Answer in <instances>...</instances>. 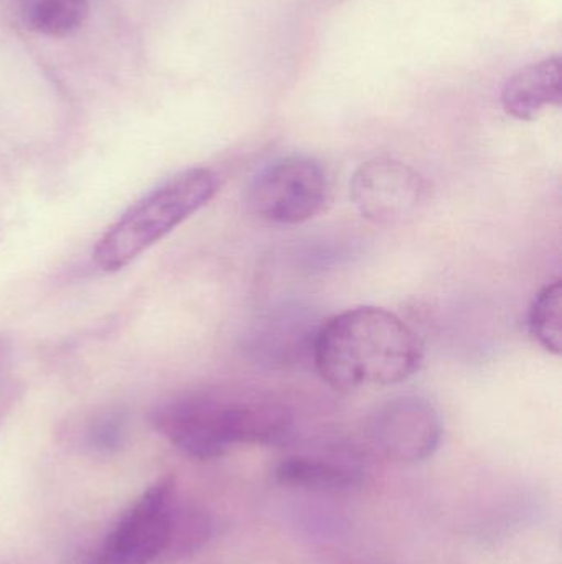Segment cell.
Masks as SVG:
<instances>
[{
    "label": "cell",
    "mask_w": 562,
    "mask_h": 564,
    "mask_svg": "<svg viewBox=\"0 0 562 564\" xmlns=\"http://www.w3.org/2000/svg\"><path fill=\"white\" fill-rule=\"evenodd\" d=\"M425 348L403 318L382 307H355L320 324L312 361L333 390L352 393L409 380Z\"/></svg>",
    "instance_id": "1"
},
{
    "label": "cell",
    "mask_w": 562,
    "mask_h": 564,
    "mask_svg": "<svg viewBox=\"0 0 562 564\" xmlns=\"http://www.w3.org/2000/svg\"><path fill=\"white\" fill-rule=\"evenodd\" d=\"M152 426L195 460H213L234 446H273L293 433V411L261 393H187L158 404Z\"/></svg>",
    "instance_id": "2"
},
{
    "label": "cell",
    "mask_w": 562,
    "mask_h": 564,
    "mask_svg": "<svg viewBox=\"0 0 562 564\" xmlns=\"http://www.w3.org/2000/svg\"><path fill=\"white\" fill-rule=\"evenodd\" d=\"M220 191L211 169L195 167L168 178L135 202L96 245L92 260L106 273H118L201 208Z\"/></svg>",
    "instance_id": "3"
},
{
    "label": "cell",
    "mask_w": 562,
    "mask_h": 564,
    "mask_svg": "<svg viewBox=\"0 0 562 564\" xmlns=\"http://www.w3.org/2000/svg\"><path fill=\"white\" fill-rule=\"evenodd\" d=\"M177 500L174 480L152 484L119 517L86 564H154L170 555Z\"/></svg>",
    "instance_id": "4"
},
{
    "label": "cell",
    "mask_w": 562,
    "mask_h": 564,
    "mask_svg": "<svg viewBox=\"0 0 562 564\" xmlns=\"http://www.w3.org/2000/svg\"><path fill=\"white\" fill-rule=\"evenodd\" d=\"M326 169L310 158L290 155L257 172L247 191L251 210L276 225H302L329 204Z\"/></svg>",
    "instance_id": "5"
},
{
    "label": "cell",
    "mask_w": 562,
    "mask_h": 564,
    "mask_svg": "<svg viewBox=\"0 0 562 564\" xmlns=\"http://www.w3.org/2000/svg\"><path fill=\"white\" fill-rule=\"evenodd\" d=\"M428 195V181L396 159H372L356 169L350 181V198L360 215L386 227L415 218Z\"/></svg>",
    "instance_id": "6"
},
{
    "label": "cell",
    "mask_w": 562,
    "mask_h": 564,
    "mask_svg": "<svg viewBox=\"0 0 562 564\" xmlns=\"http://www.w3.org/2000/svg\"><path fill=\"white\" fill-rule=\"evenodd\" d=\"M368 434L376 453L385 459L422 463L441 446L442 421L425 398L399 397L376 411Z\"/></svg>",
    "instance_id": "7"
},
{
    "label": "cell",
    "mask_w": 562,
    "mask_h": 564,
    "mask_svg": "<svg viewBox=\"0 0 562 564\" xmlns=\"http://www.w3.org/2000/svg\"><path fill=\"white\" fill-rule=\"evenodd\" d=\"M320 324L299 308H284L257 322L246 337L254 360L267 367H296L312 358Z\"/></svg>",
    "instance_id": "8"
},
{
    "label": "cell",
    "mask_w": 562,
    "mask_h": 564,
    "mask_svg": "<svg viewBox=\"0 0 562 564\" xmlns=\"http://www.w3.org/2000/svg\"><path fill=\"white\" fill-rule=\"evenodd\" d=\"M562 62L550 56L518 69L502 89V106L511 118L533 121L551 106H561Z\"/></svg>",
    "instance_id": "9"
},
{
    "label": "cell",
    "mask_w": 562,
    "mask_h": 564,
    "mask_svg": "<svg viewBox=\"0 0 562 564\" xmlns=\"http://www.w3.org/2000/svg\"><path fill=\"white\" fill-rule=\"evenodd\" d=\"M362 477V469L352 460L309 454L286 457L274 470L280 486L316 494L349 492L360 486Z\"/></svg>",
    "instance_id": "10"
},
{
    "label": "cell",
    "mask_w": 562,
    "mask_h": 564,
    "mask_svg": "<svg viewBox=\"0 0 562 564\" xmlns=\"http://www.w3.org/2000/svg\"><path fill=\"white\" fill-rule=\"evenodd\" d=\"M20 19L30 32L65 39L85 25L89 0H16Z\"/></svg>",
    "instance_id": "11"
},
{
    "label": "cell",
    "mask_w": 562,
    "mask_h": 564,
    "mask_svg": "<svg viewBox=\"0 0 562 564\" xmlns=\"http://www.w3.org/2000/svg\"><path fill=\"white\" fill-rule=\"evenodd\" d=\"M535 340L554 355L562 351V281L544 285L530 308L528 318Z\"/></svg>",
    "instance_id": "12"
},
{
    "label": "cell",
    "mask_w": 562,
    "mask_h": 564,
    "mask_svg": "<svg viewBox=\"0 0 562 564\" xmlns=\"http://www.w3.org/2000/svg\"><path fill=\"white\" fill-rule=\"evenodd\" d=\"M86 449L98 456H112L124 447L128 440V416L119 410L102 411L86 424Z\"/></svg>",
    "instance_id": "13"
},
{
    "label": "cell",
    "mask_w": 562,
    "mask_h": 564,
    "mask_svg": "<svg viewBox=\"0 0 562 564\" xmlns=\"http://www.w3.org/2000/svg\"><path fill=\"white\" fill-rule=\"evenodd\" d=\"M10 367V348L5 341L0 338V383H2L3 377Z\"/></svg>",
    "instance_id": "14"
}]
</instances>
